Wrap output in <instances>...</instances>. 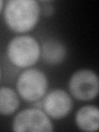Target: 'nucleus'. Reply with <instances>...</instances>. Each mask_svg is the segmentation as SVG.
<instances>
[{
    "mask_svg": "<svg viewBox=\"0 0 99 132\" xmlns=\"http://www.w3.org/2000/svg\"><path fill=\"white\" fill-rule=\"evenodd\" d=\"M42 107L49 117L54 119H61L70 112L73 102L65 91L55 89L46 95L42 102Z\"/></svg>",
    "mask_w": 99,
    "mask_h": 132,
    "instance_id": "6",
    "label": "nucleus"
},
{
    "mask_svg": "<svg viewBox=\"0 0 99 132\" xmlns=\"http://www.w3.org/2000/svg\"><path fill=\"white\" fill-rule=\"evenodd\" d=\"M41 55L45 63L50 65H57L65 59L66 49L59 40H48L42 44Z\"/></svg>",
    "mask_w": 99,
    "mask_h": 132,
    "instance_id": "8",
    "label": "nucleus"
},
{
    "mask_svg": "<svg viewBox=\"0 0 99 132\" xmlns=\"http://www.w3.org/2000/svg\"><path fill=\"white\" fill-rule=\"evenodd\" d=\"M53 130V126L48 116L37 108L22 111L16 116L12 122V130L16 132H51Z\"/></svg>",
    "mask_w": 99,
    "mask_h": 132,
    "instance_id": "5",
    "label": "nucleus"
},
{
    "mask_svg": "<svg viewBox=\"0 0 99 132\" xmlns=\"http://www.w3.org/2000/svg\"><path fill=\"white\" fill-rule=\"evenodd\" d=\"M48 79L45 73L36 69H27L21 73L16 82V89L27 102L40 101L46 93Z\"/></svg>",
    "mask_w": 99,
    "mask_h": 132,
    "instance_id": "3",
    "label": "nucleus"
},
{
    "mask_svg": "<svg viewBox=\"0 0 99 132\" xmlns=\"http://www.w3.org/2000/svg\"><path fill=\"white\" fill-rule=\"evenodd\" d=\"M0 78H1V69H0Z\"/></svg>",
    "mask_w": 99,
    "mask_h": 132,
    "instance_id": "12",
    "label": "nucleus"
},
{
    "mask_svg": "<svg viewBox=\"0 0 99 132\" xmlns=\"http://www.w3.org/2000/svg\"><path fill=\"white\" fill-rule=\"evenodd\" d=\"M40 11L39 4L35 0H10L4 9V20L12 31L27 32L35 27Z\"/></svg>",
    "mask_w": 99,
    "mask_h": 132,
    "instance_id": "1",
    "label": "nucleus"
},
{
    "mask_svg": "<svg viewBox=\"0 0 99 132\" xmlns=\"http://www.w3.org/2000/svg\"><path fill=\"white\" fill-rule=\"evenodd\" d=\"M40 48L36 40L30 36H19L12 39L7 48L9 60L18 68H27L38 60Z\"/></svg>",
    "mask_w": 99,
    "mask_h": 132,
    "instance_id": "2",
    "label": "nucleus"
},
{
    "mask_svg": "<svg viewBox=\"0 0 99 132\" xmlns=\"http://www.w3.org/2000/svg\"><path fill=\"white\" fill-rule=\"evenodd\" d=\"M3 2L2 1V0H0V12H1V10H2V7H3Z\"/></svg>",
    "mask_w": 99,
    "mask_h": 132,
    "instance_id": "11",
    "label": "nucleus"
},
{
    "mask_svg": "<svg viewBox=\"0 0 99 132\" xmlns=\"http://www.w3.org/2000/svg\"><path fill=\"white\" fill-rule=\"evenodd\" d=\"M69 88L77 100L84 102L93 100L99 91L98 77L92 70H78L70 78Z\"/></svg>",
    "mask_w": 99,
    "mask_h": 132,
    "instance_id": "4",
    "label": "nucleus"
},
{
    "mask_svg": "<svg viewBox=\"0 0 99 132\" xmlns=\"http://www.w3.org/2000/svg\"><path fill=\"white\" fill-rule=\"evenodd\" d=\"M76 124L84 131H97L99 127V111L94 106H85L78 111Z\"/></svg>",
    "mask_w": 99,
    "mask_h": 132,
    "instance_id": "7",
    "label": "nucleus"
},
{
    "mask_svg": "<svg viewBox=\"0 0 99 132\" xmlns=\"http://www.w3.org/2000/svg\"><path fill=\"white\" fill-rule=\"evenodd\" d=\"M54 12V7L51 5L44 6V13L45 16H51Z\"/></svg>",
    "mask_w": 99,
    "mask_h": 132,
    "instance_id": "10",
    "label": "nucleus"
},
{
    "mask_svg": "<svg viewBox=\"0 0 99 132\" xmlns=\"http://www.w3.org/2000/svg\"><path fill=\"white\" fill-rule=\"evenodd\" d=\"M19 106V99L13 89L7 87L0 88V114L10 116Z\"/></svg>",
    "mask_w": 99,
    "mask_h": 132,
    "instance_id": "9",
    "label": "nucleus"
}]
</instances>
